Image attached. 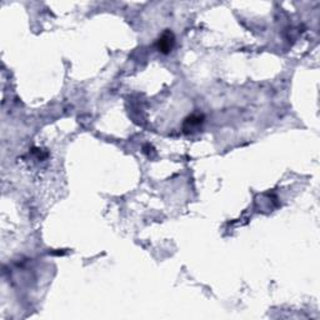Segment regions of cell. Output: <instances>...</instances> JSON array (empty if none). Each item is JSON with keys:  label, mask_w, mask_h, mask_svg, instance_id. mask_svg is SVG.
I'll list each match as a JSON object with an SVG mask.
<instances>
[{"label": "cell", "mask_w": 320, "mask_h": 320, "mask_svg": "<svg viewBox=\"0 0 320 320\" xmlns=\"http://www.w3.org/2000/svg\"><path fill=\"white\" fill-rule=\"evenodd\" d=\"M174 43H175V39H174V35L170 30H167L162 37L159 38L158 40V49L159 52L163 53V54H168L169 52H171L173 49Z\"/></svg>", "instance_id": "cell-1"}]
</instances>
